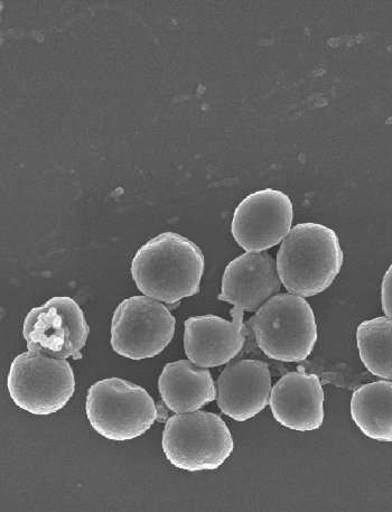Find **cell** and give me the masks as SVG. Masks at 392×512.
Returning <instances> with one entry per match:
<instances>
[{
  "label": "cell",
  "instance_id": "1",
  "mask_svg": "<svg viewBox=\"0 0 392 512\" xmlns=\"http://www.w3.org/2000/svg\"><path fill=\"white\" fill-rule=\"evenodd\" d=\"M204 268V255L195 242L166 231L138 249L130 271L144 295L176 304L200 293Z\"/></svg>",
  "mask_w": 392,
  "mask_h": 512
},
{
  "label": "cell",
  "instance_id": "2",
  "mask_svg": "<svg viewBox=\"0 0 392 512\" xmlns=\"http://www.w3.org/2000/svg\"><path fill=\"white\" fill-rule=\"evenodd\" d=\"M343 260L340 239L333 229L304 222L284 239L276 263L286 290L306 299L328 290L340 274Z\"/></svg>",
  "mask_w": 392,
  "mask_h": 512
},
{
  "label": "cell",
  "instance_id": "3",
  "mask_svg": "<svg viewBox=\"0 0 392 512\" xmlns=\"http://www.w3.org/2000/svg\"><path fill=\"white\" fill-rule=\"evenodd\" d=\"M248 324L259 349L276 361L306 360L319 337L312 306L304 297L291 293L273 296Z\"/></svg>",
  "mask_w": 392,
  "mask_h": 512
},
{
  "label": "cell",
  "instance_id": "4",
  "mask_svg": "<svg viewBox=\"0 0 392 512\" xmlns=\"http://www.w3.org/2000/svg\"><path fill=\"white\" fill-rule=\"evenodd\" d=\"M86 413L93 430L116 442L137 439L158 418L156 404L147 390L120 378L102 379L90 387Z\"/></svg>",
  "mask_w": 392,
  "mask_h": 512
},
{
  "label": "cell",
  "instance_id": "5",
  "mask_svg": "<svg viewBox=\"0 0 392 512\" xmlns=\"http://www.w3.org/2000/svg\"><path fill=\"white\" fill-rule=\"evenodd\" d=\"M162 446L168 462L188 472L217 470L235 449L226 422L217 414L202 411L168 418Z\"/></svg>",
  "mask_w": 392,
  "mask_h": 512
},
{
  "label": "cell",
  "instance_id": "6",
  "mask_svg": "<svg viewBox=\"0 0 392 512\" xmlns=\"http://www.w3.org/2000/svg\"><path fill=\"white\" fill-rule=\"evenodd\" d=\"M7 389L23 411L48 416L60 412L70 402L76 390V378L67 360L28 351L13 360Z\"/></svg>",
  "mask_w": 392,
  "mask_h": 512
},
{
  "label": "cell",
  "instance_id": "7",
  "mask_svg": "<svg viewBox=\"0 0 392 512\" xmlns=\"http://www.w3.org/2000/svg\"><path fill=\"white\" fill-rule=\"evenodd\" d=\"M176 320L170 310L149 296L121 302L111 322V347L132 360L154 358L174 338Z\"/></svg>",
  "mask_w": 392,
  "mask_h": 512
},
{
  "label": "cell",
  "instance_id": "8",
  "mask_svg": "<svg viewBox=\"0 0 392 512\" xmlns=\"http://www.w3.org/2000/svg\"><path fill=\"white\" fill-rule=\"evenodd\" d=\"M90 328L79 304L68 296H56L35 307L23 323L28 351L50 358L82 359Z\"/></svg>",
  "mask_w": 392,
  "mask_h": 512
},
{
  "label": "cell",
  "instance_id": "9",
  "mask_svg": "<svg viewBox=\"0 0 392 512\" xmlns=\"http://www.w3.org/2000/svg\"><path fill=\"white\" fill-rule=\"evenodd\" d=\"M294 206L283 191L260 190L239 203L231 222L233 239L246 253H263L292 230Z\"/></svg>",
  "mask_w": 392,
  "mask_h": 512
},
{
  "label": "cell",
  "instance_id": "10",
  "mask_svg": "<svg viewBox=\"0 0 392 512\" xmlns=\"http://www.w3.org/2000/svg\"><path fill=\"white\" fill-rule=\"evenodd\" d=\"M244 313L231 310L232 321L216 315L193 316L184 323V350L189 360L202 368L227 365L245 347Z\"/></svg>",
  "mask_w": 392,
  "mask_h": 512
},
{
  "label": "cell",
  "instance_id": "11",
  "mask_svg": "<svg viewBox=\"0 0 392 512\" xmlns=\"http://www.w3.org/2000/svg\"><path fill=\"white\" fill-rule=\"evenodd\" d=\"M280 288L282 282L274 257L266 251L246 253L226 267L218 300L242 312H257Z\"/></svg>",
  "mask_w": 392,
  "mask_h": 512
},
{
  "label": "cell",
  "instance_id": "12",
  "mask_svg": "<svg viewBox=\"0 0 392 512\" xmlns=\"http://www.w3.org/2000/svg\"><path fill=\"white\" fill-rule=\"evenodd\" d=\"M216 387L221 412L232 420L246 422L269 404L272 375L264 361L241 360L224 368Z\"/></svg>",
  "mask_w": 392,
  "mask_h": 512
},
{
  "label": "cell",
  "instance_id": "13",
  "mask_svg": "<svg viewBox=\"0 0 392 512\" xmlns=\"http://www.w3.org/2000/svg\"><path fill=\"white\" fill-rule=\"evenodd\" d=\"M269 404L275 420L288 430L312 432L323 425L324 390L315 375L289 372L273 387Z\"/></svg>",
  "mask_w": 392,
  "mask_h": 512
},
{
  "label": "cell",
  "instance_id": "14",
  "mask_svg": "<svg viewBox=\"0 0 392 512\" xmlns=\"http://www.w3.org/2000/svg\"><path fill=\"white\" fill-rule=\"evenodd\" d=\"M158 389L166 407L175 414L196 412L217 400L210 370L191 360L167 363L158 379Z\"/></svg>",
  "mask_w": 392,
  "mask_h": 512
},
{
  "label": "cell",
  "instance_id": "15",
  "mask_svg": "<svg viewBox=\"0 0 392 512\" xmlns=\"http://www.w3.org/2000/svg\"><path fill=\"white\" fill-rule=\"evenodd\" d=\"M351 417L371 440L392 443V381L359 387L351 399Z\"/></svg>",
  "mask_w": 392,
  "mask_h": 512
},
{
  "label": "cell",
  "instance_id": "16",
  "mask_svg": "<svg viewBox=\"0 0 392 512\" xmlns=\"http://www.w3.org/2000/svg\"><path fill=\"white\" fill-rule=\"evenodd\" d=\"M360 359L373 376L392 381V320L363 321L357 329Z\"/></svg>",
  "mask_w": 392,
  "mask_h": 512
},
{
  "label": "cell",
  "instance_id": "17",
  "mask_svg": "<svg viewBox=\"0 0 392 512\" xmlns=\"http://www.w3.org/2000/svg\"><path fill=\"white\" fill-rule=\"evenodd\" d=\"M381 306L387 318L392 320V264L382 279Z\"/></svg>",
  "mask_w": 392,
  "mask_h": 512
}]
</instances>
